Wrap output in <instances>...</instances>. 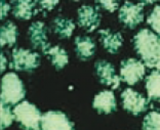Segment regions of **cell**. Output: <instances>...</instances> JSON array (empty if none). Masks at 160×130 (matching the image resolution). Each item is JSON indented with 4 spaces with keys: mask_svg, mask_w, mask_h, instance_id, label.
I'll use <instances>...</instances> for the list:
<instances>
[{
    "mask_svg": "<svg viewBox=\"0 0 160 130\" xmlns=\"http://www.w3.org/2000/svg\"><path fill=\"white\" fill-rule=\"evenodd\" d=\"M133 47L148 68H156L160 38L148 29H143L132 39Z\"/></svg>",
    "mask_w": 160,
    "mask_h": 130,
    "instance_id": "6da1fadb",
    "label": "cell"
},
{
    "mask_svg": "<svg viewBox=\"0 0 160 130\" xmlns=\"http://www.w3.org/2000/svg\"><path fill=\"white\" fill-rule=\"evenodd\" d=\"M26 96V88L23 81L14 73H7L3 76L1 84V103L14 106Z\"/></svg>",
    "mask_w": 160,
    "mask_h": 130,
    "instance_id": "7a4b0ae2",
    "label": "cell"
},
{
    "mask_svg": "<svg viewBox=\"0 0 160 130\" xmlns=\"http://www.w3.org/2000/svg\"><path fill=\"white\" fill-rule=\"evenodd\" d=\"M14 119L22 128L27 130H38L41 128V112L35 104L24 102L17 104L13 109Z\"/></svg>",
    "mask_w": 160,
    "mask_h": 130,
    "instance_id": "3957f363",
    "label": "cell"
},
{
    "mask_svg": "<svg viewBox=\"0 0 160 130\" xmlns=\"http://www.w3.org/2000/svg\"><path fill=\"white\" fill-rule=\"evenodd\" d=\"M40 65V55L30 49L14 48L9 68L18 72H33Z\"/></svg>",
    "mask_w": 160,
    "mask_h": 130,
    "instance_id": "277c9868",
    "label": "cell"
},
{
    "mask_svg": "<svg viewBox=\"0 0 160 130\" xmlns=\"http://www.w3.org/2000/svg\"><path fill=\"white\" fill-rule=\"evenodd\" d=\"M118 20L126 28H137L144 21V4L125 1L119 9Z\"/></svg>",
    "mask_w": 160,
    "mask_h": 130,
    "instance_id": "5b68a950",
    "label": "cell"
},
{
    "mask_svg": "<svg viewBox=\"0 0 160 130\" xmlns=\"http://www.w3.org/2000/svg\"><path fill=\"white\" fill-rule=\"evenodd\" d=\"M122 107L127 113L139 116L148 110L149 99L132 88H126L121 93Z\"/></svg>",
    "mask_w": 160,
    "mask_h": 130,
    "instance_id": "8992f818",
    "label": "cell"
},
{
    "mask_svg": "<svg viewBox=\"0 0 160 130\" xmlns=\"http://www.w3.org/2000/svg\"><path fill=\"white\" fill-rule=\"evenodd\" d=\"M146 74L145 65L137 59H126L120 65L121 79L128 85H136L138 82L143 80Z\"/></svg>",
    "mask_w": 160,
    "mask_h": 130,
    "instance_id": "52a82bcc",
    "label": "cell"
},
{
    "mask_svg": "<svg viewBox=\"0 0 160 130\" xmlns=\"http://www.w3.org/2000/svg\"><path fill=\"white\" fill-rule=\"evenodd\" d=\"M41 128L44 130H71L74 128V123L63 112L49 111L42 114Z\"/></svg>",
    "mask_w": 160,
    "mask_h": 130,
    "instance_id": "ba28073f",
    "label": "cell"
},
{
    "mask_svg": "<svg viewBox=\"0 0 160 130\" xmlns=\"http://www.w3.org/2000/svg\"><path fill=\"white\" fill-rule=\"evenodd\" d=\"M94 72L103 85L110 86L113 89L120 87V77L116 75L115 68L111 63L107 60H97L94 64Z\"/></svg>",
    "mask_w": 160,
    "mask_h": 130,
    "instance_id": "9c48e42d",
    "label": "cell"
},
{
    "mask_svg": "<svg viewBox=\"0 0 160 130\" xmlns=\"http://www.w3.org/2000/svg\"><path fill=\"white\" fill-rule=\"evenodd\" d=\"M77 23L80 28L84 29L86 32L92 33L99 28L102 16L96 7L89 5H83L78 9Z\"/></svg>",
    "mask_w": 160,
    "mask_h": 130,
    "instance_id": "30bf717a",
    "label": "cell"
},
{
    "mask_svg": "<svg viewBox=\"0 0 160 130\" xmlns=\"http://www.w3.org/2000/svg\"><path fill=\"white\" fill-rule=\"evenodd\" d=\"M28 38L32 47L40 49L43 55L50 48V44L47 41V28L42 22H35L28 30Z\"/></svg>",
    "mask_w": 160,
    "mask_h": 130,
    "instance_id": "8fae6325",
    "label": "cell"
},
{
    "mask_svg": "<svg viewBox=\"0 0 160 130\" xmlns=\"http://www.w3.org/2000/svg\"><path fill=\"white\" fill-rule=\"evenodd\" d=\"M92 108L99 114L109 115L117 110L115 94L113 91L103 90L94 96L92 102Z\"/></svg>",
    "mask_w": 160,
    "mask_h": 130,
    "instance_id": "7c38bea8",
    "label": "cell"
},
{
    "mask_svg": "<svg viewBox=\"0 0 160 130\" xmlns=\"http://www.w3.org/2000/svg\"><path fill=\"white\" fill-rule=\"evenodd\" d=\"M100 41L103 47L111 55L118 53L119 48L121 47L123 38L119 32H113L110 29H103L99 31Z\"/></svg>",
    "mask_w": 160,
    "mask_h": 130,
    "instance_id": "4fadbf2b",
    "label": "cell"
},
{
    "mask_svg": "<svg viewBox=\"0 0 160 130\" xmlns=\"http://www.w3.org/2000/svg\"><path fill=\"white\" fill-rule=\"evenodd\" d=\"M12 10L13 17L18 20H30L38 12L36 2L33 0H12Z\"/></svg>",
    "mask_w": 160,
    "mask_h": 130,
    "instance_id": "5bb4252c",
    "label": "cell"
},
{
    "mask_svg": "<svg viewBox=\"0 0 160 130\" xmlns=\"http://www.w3.org/2000/svg\"><path fill=\"white\" fill-rule=\"evenodd\" d=\"M75 52L82 62L89 60L96 53V42L88 36H78L74 41Z\"/></svg>",
    "mask_w": 160,
    "mask_h": 130,
    "instance_id": "9a60e30c",
    "label": "cell"
},
{
    "mask_svg": "<svg viewBox=\"0 0 160 130\" xmlns=\"http://www.w3.org/2000/svg\"><path fill=\"white\" fill-rule=\"evenodd\" d=\"M52 28L54 34H57L61 39H69L73 34L75 25L70 19L59 16L52 20Z\"/></svg>",
    "mask_w": 160,
    "mask_h": 130,
    "instance_id": "2e32d148",
    "label": "cell"
},
{
    "mask_svg": "<svg viewBox=\"0 0 160 130\" xmlns=\"http://www.w3.org/2000/svg\"><path fill=\"white\" fill-rule=\"evenodd\" d=\"M19 31L17 26L12 22H6L3 24L0 29V42H1V47H4L7 45L8 47H12L17 43Z\"/></svg>",
    "mask_w": 160,
    "mask_h": 130,
    "instance_id": "e0dca14e",
    "label": "cell"
},
{
    "mask_svg": "<svg viewBox=\"0 0 160 130\" xmlns=\"http://www.w3.org/2000/svg\"><path fill=\"white\" fill-rule=\"evenodd\" d=\"M45 55H47L50 59L52 66L57 71L63 70L69 63V56L68 52L64 48L60 46H52L46 51Z\"/></svg>",
    "mask_w": 160,
    "mask_h": 130,
    "instance_id": "ac0fdd59",
    "label": "cell"
},
{
    "mask_svg": "<svg viewBox=\"0 0 160 130\" xmlns=\"http://www.w3.org/2000/svg\"><path fill=\"white\" fill-rule=\"evenodd\" d=\"M146 90L149 99L160 103V70L153 71L146 78Z\"/></svg>",
    "mask_w": 160,
    "mask_h": 130,
    "instance_id": "d6986e66",
    "label": "cell"
},
{
    "mask_svg": "<svg viewBox=\"0 0 160 130\" xmlns=\"http://www.w3.org/2000/svg\"><path fill=\"white\" fill-rule=\"evenodd\" d=\"M143 129L160 130V113L150 112L147 116H145L143 121Z\"/></svg>",
    "mask_w": 160,
    "mask_h": 130,
    "instance_id": "ffe728a7",
    "label": "cell"
},
{
    "mask_svg": "<svg viewBox=\"0 0 160 130\" xmlns=\"http://www.w3.org/2000/svg\"><path fill=\"white\" fill-rule=\"evenodd\" d=\"M0 108H1V129H5L6 127L12 125V121L16 119H14L13 111L10 110V106L1 103Z\"/></svg>",
    "mask_w": 160,
    "mask_h": 130,
    "instance_id": "44dd1931",
    "label": "cell"
},
{
    "mask_svg": "<svg viewBox=\"0 0 160 130\" xmlns=\"http://www.w3.org/2000/svg\"><path fill=\"white\" fill-rule=\"evenodd\" d=\"M147 23L156 33L160 35V5H156L154 7L151 13L148 16Z\"/></svg>",
    "mask_w": 160,
    "mask_h": 130,
    "instance_id": "7402d4cb",
    "label": "cell"
},
{
    "mask_svg": "<svg viewBox=\"0 0 160 130\" xmlns=\"http://www.w3.org/2000/svg\"><path fill=\"white\" fill-rule=\"evenodd\" d=\"M96 4L109 12H114L118 8L120 0H94Z\"/></svg>",
    "mask_w": 160,
    "mask_h": 130,
    "instance_id": "603a6c76",
    "label": "cell"
},
{
    "mask_svg": "<svg viewBox=\"0 0 160 130\" xmlns=\"http://www.w3.org/2000/svg\"><path fill=\"white\" fill-rule=\"evenodd\" d=\"M36 4L39 6L40 9L52 12V10L59 4L60 0H35Z\"/></svg>",
    "mask_w": 160,
    "mask_h": 130,
    "instance_id": "cb8c5ba5",
    "label": "cell"
},
{
    "mask_svg": "<svg viewBox=\"0 0 160 130\" xmlns=\"http://www.w3.org/2000/svg\"><path fill=\"white\" fill-rule=\"evenodd\" d=\"M9 10V5L5 0H1V20H4Z\"/></svg>",
    "mask_w": 160,
    "mask_h": 130,
    "instance_id": "d4e9b609",
    "label": "cell"
},
{
    "mask_svg": "<svg viewBox=\"0 0 160 130\" xmlns=\"http://www.w3.org/2000/svg\"><path fill=\"white\" fill-rule=\"evenodd\" d=\"M1 60H2V65H1V72L3 73L4 72V70H5V68H6V66H5V64H6V59H5V56H4V53L2 52V55H1Z\"/></svg>",
    "mask_w": 160,
    "mask_h": 130,
    "instance_id": "484cf974",
    "label": "cell"
},
{
    "mask_svg": "<svg viewBox=\"0 0 160 130\" xmlns=\"http://www.w3.org/2000/svg\"><path fill=\"white\" fill-rule=\"evenodd\" d=\"M141 1V3H143L144 5H147V4H152V3H154L156 1H159V0H139Z\"/></svg>",
    "mask_w": 160,
    "mask_h": 130,
    "instance_id": "4316f807",
    "label": "cell"
},
{
    "mask_svg": "<svg viewBox=\"0 0 160 130\" xmlns=\"http://www.w3.org/2000/svg\"><path fill=\"white\" fill-rule=\"evenodd\" d=\"M156 68L160 70V42H159V52H158V62L157 65H156Z\"/></svg>",
    "mask_w": 160,
    "mask_h": 130,
    "instance_id": "83f0119b",
    "label": "cell"
},
{
    "mask_svg": "<svg viewBox=\"0 0 160 130\" xmlns=\"http://www.w3.org/2000/svg\"><path fill=\"white\" fill-rule=\"evenodd\" d=\"M73 1H79V0H73Z\"/></svg>",
    "mask_w": 160,
    "mask_h": 130,
    "instance_id": "f1b7e54d",
    "label": "cell"
}]
</instances>
